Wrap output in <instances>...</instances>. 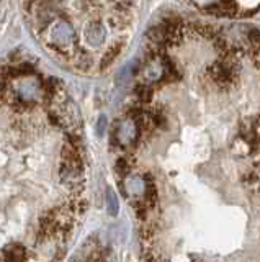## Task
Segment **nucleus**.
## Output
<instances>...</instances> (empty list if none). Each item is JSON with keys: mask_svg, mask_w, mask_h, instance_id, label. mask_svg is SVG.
Segmentation results:
<instances>
[{"mask_svg": "<svg viewBox=\"0 0 260 262\" xmlns=\"http://www.w3.org/2000/svg\"><path fill=\"white\" fill-rule=\"evenodd\" d=\"M164 71L166 68L159 57H151L148 64L144 66V77L146 80H151V82L159 80L162 77V74H164Z\"/></svg>", "mask_w": 260, "mask_h": 262, "instance_id": "f257e3e1", "label": "nucleus"}, {"mask_svg": "<svg viewBox=\"0 0 260 262\" xmlns=\"http://www.w3.org/2000/svg\"><path fill=\"white\" fill-rule=\"evenodd\" d=\"M120 131H121V133H120L121 141L125 139L126 144L133 143L134 139L137 138V125H136L134 120H126L125 123H121Z\"/></svg>", "mask_w": 260, "mask_h": 262, "instance_id": "f03ea898", "label": "nucleus"}, {"mask_svg": "<svg viewBox=\"0 0 260 262\" xmlns=\"http://www.w3.org/2000/svg\"><path fill=\"white\" fill-rule=\"evenodd\" d=\"M107 207H108V211L110 215H118V210H120V203H118V199H116V193L111 190V188H107Z\"/></svg>", "mask_w": 260, "mask_h": 262, "instance_id": "7ed1b4c3", "label": "nucleus"}, {"mask_svg": "<svg viewBox=\"0 0 260 262\" xmlns=\"http://www.w3.org/2000/svg\"><path fill=\"white\" fill-rule=\"evenodd\" d=\"M120 49H121V46H120V45H115V46H111V48L108 49L107 56H105V57H103V61H102V68H103V69L107 68L108 64H111V61L115 59L116 54L120 53Z\"/></svg>", "mask_w": 260, "mask_h": 262, "instance_id": "20e7f679", "label": "nucleus"}, {"mask_svg": "<svg viewBox=\"0 0 260 262\" xmlns=\"http://www.w3.org/2000/svg\"><path fill=\"white\" fill-rule=\"evenodd\" d=\"M137 90H139V97L143 98V100H149V98H151V90L146 85H141Z\"/></svg>", "mask_w": 260, "mask_h": 262, "instance_id": "39448f33", "label": "nucleus"}, {"mask_svg": "<svg viewBox=\"0 0 260 262\" xmlns=\"http://www.w3.org/2000/svg\"><path fill=\"white\" fill-rule=\"evenodd\" d=\"M103 126H105V117L100 118V123H99V133L102 135V131H103Z\"/></svg>", "mask_w": 260, "mask_h": 262, "instance_id": "423d86ee", "label": "nucleus"}]
</instances>
